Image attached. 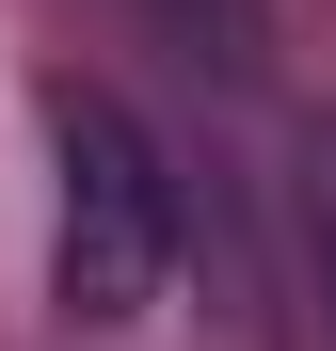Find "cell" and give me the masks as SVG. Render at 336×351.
I'll list each match as a JSON object with an SVG mask.
<instances>
[{
	"instance_id": "6da1fadb",
	"label": "cell",
	"mask_w": 336,
	"mask_h": 351,
	"mask_svg": "<svg viewBox=\"0 0 336 351\" xmlns=\"http://www.w3.org/2000/svg\"><path fill=\"white\" fill-rule=\"evenodd\" d=\"M48 176H65V208H48V271H65V319H144L160 271H177V176L160 144L128 128V96H48Z\"/></svg>"
},
{
	"instance_id": "3957f363",
	"label": "cell",
	"mask_w": 336,
	"mask_h": 351,
	"mask_svg": "<svg viewBox=\"0 0 336 351\" xmlns=\"http://www.w3.org/2000/svg\"><path fill=\"white\" fill-rule=\"evenodd\" d=\"M160 16H192V32H240V0H160Z\"/></svg>"
},
{
	"instance_id": "7a4b0ae2",
	"label": "cell",
	"mask_w": 336,
	"mask_h": 351,
	"mask_svg": "<svg viewBox=\"0 0 336 351\" xmlns=\"http://www.w3.org/2000/svg\"><path fill=\"white\" fill-rule=\"evenodd\" d=\"M304 256H320V351H336V144L304 160Z\"/></svg>"
}]
</instances>
